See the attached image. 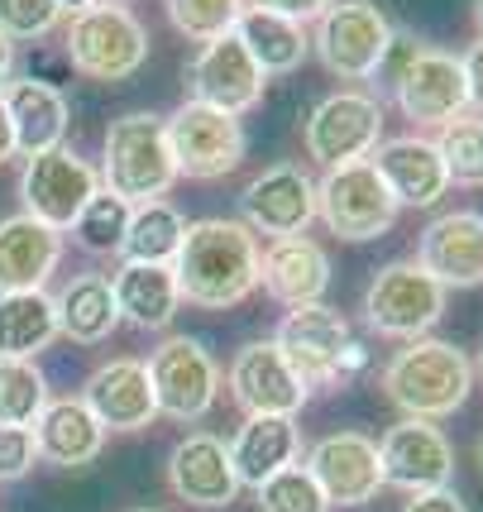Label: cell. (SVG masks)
<instances>
[{"mask_svg":"<svg viewBox=\"0 0 483 512\" xmlns=\"http://www.w3.org/2000/svg\"><path fill=\"white\" fill-rule=\"evenodd\" d=\"M364 369H369V350H364L359 340H350V345L340 350V364H335V388H340V383H354Z\"/></svg>","mask_w":483,"mask_h":512,"instance_id":"43","label":"cell"},{"mask_svg":"<svg viewBox=\"0 0 483 512\" xmlns=\"http://www.w3.org/2000/svg\"><path fill=\"white\" fill-rule=\"evenodd\" d=\"M34 465H39L34 431H29V426H0V484L24 479Z\"/></svg>","mask_w":483,"mask_h":512,"instance_id":"39","label":"cell"},{"mask_svg":"<svg viewBox=\"0 0 483 512\" xmlns=\"http://www.w3.org/2000/svg\"><path fill=\"white\" fill-rule=\"evenodd\" d=\"M168 489L192 508H230L240 498V474L230 465V446L211 431H187L168 455Z\"/></svg>","mask_w":483,"mask_h":512,"instance_id":"19","label":"cell"},{"mask_svg":"<svg viewBox=\"0 0 483 512\" xmlns=\"http://www.w3.org/2000/svg\"><path fill=\"white\" fill-rule=\"evenodd\" d=\"M397 211L402 206L393 201L388 182L378 178V168L369 158L326 168L321 182H316V216L326 221V230L335 240H350V245L383 240L393 230Z\"/></svg>","mask_w":483,"mask_h":512,"instance_id":"7","label":"cell"},{"mask_svg":"<svg viewBox=\"0 0 483 512\" xmlns=\"http://www.w3.org/2000/svg\"><path fill=\"white\" fill-rule=\"evenodd\" d=\"M378 465H383V489H402L407 498L431 489H450V479H455V446H450V436L436 422L402 417L397 426L383 431Z\"/></svg>","mask_w":483,"mask_h":512,"instance_id":"13","label":"cell"},{"mask_svg":"<svg viewBox=\"0 0 483 512\" xmlns=\"http://www.w3.org/2000/svg\"><path fill=\"white\" fill-rule=\"evenodd\" d=\"M307 474L330 508H364L383 493L378 441L364 431H330L307 450Z\"/></svg>","mask_w":483,"mask_h":512,"instance_id":"16","label":"cell"},{"mask_svg":"<svg viewBox=\"0 0 483 512\" xmlns=\"http://www.w3.org/2000/svg\"><path fill=\"white\" fill-rule=\"evenodd\" d=\"M445 297L450 292L417 259H393L364 288V321H369V331L407 345V340L436 331V321L445 316Z\"/></svg>","mask_w":483,"mask_h":512,"instance_id":"8","label":"cell"},{"mask_svg":"<svg viewBox=\"0 0 483 512\" xmlns=\"http://www.w3.org/2000/svg\"><path fill=\"white\" fill-rule=\"evenodd\" d=\"M474 24H479V39H483V0H474Z\"/></svg>","mask_w":483,"mask_h":512,"instance_id":"47","label":"cell"},{"mask_svg":"<svg viewBox=\"0 0 483 512\" xmlns=\"http://www.w3.org/2000/svg\"><path fill=\"white\" fill-rule=\"evenodd\" d=\"M225 383H230V398L244 407V417H297L311 398V388L292 374V364L273 340L240 345Z\"/></svg>","mask_w":483,"mask_h":512,"instance_id":"17","label":"cell"},{"mask_svg":"<svg viewBox=\"0 0 483 512\" xmlns=\"http://www.w3.org/2000/svg\"><path fill=\"white\" fill-rule=\"evenodd\" d=\"M235 39H240L244 53L259 63L264 77H287V72H297L311 53L307 24L283 20V15H268V10H259V5H244L240 10Z\"/></svg>","mask_w":483,"mask_h":512,"instance_id":"29","label":"cell"},{"mask_svg":"<svg viewBox=\"0 0 483 512\" xmlns=\"http://www.w3.org/2000/svg\"><path fill=\"white\" fill-rule=\"evenodd\" d=\"M474 379H483V345H479V359H474Z\"/></svg>","mask_w":483,"mask_h":512,"instance_id":"48","label":"cell"},{"mask_svg":"<svg viewBox=\"0 0 483 512\" xmlns=\"http://www.w3.org/2000/svg\"><path fill=\"white\" fill-rule=\"evenodd\" d=\"M29 431H34L39 460L58 469H87L106 450V426L91 417L82 398H48V407Z\"/></svg>","mask_w":483,"mask_h":512,"instance_id":"25","label":"cell"},{"mask_svg":"<svg viewBox=\"0 0 483 512\" xmlns=\"http://www.w3.org/2000/svg\"><path fill=\"white\" fill-rule=\"evenodd\" d=\"M48 407V379L34 359H0V426H34Z\"/></svg>","mask_w":483,"mask_h":512,"instance_id":"34","label":"cell"},{"mask_svg":"<svg viewBox=\"0 0 483 512\" xmlns=\"http://www.w3.org/2000/svg\"><path fill=\"white\" fill-rule=\"evenodd\" d=\"M259 512H330L326 493L316 489V479L307 474V465H287L273 479H264L259 489Z\"/></svg>","mask_w":483,"mask_h":512,"instance_id":"37","label":"cell"},{"mask_svg":"<svg viewBox=\"0 0 483 512\" xmlns=\"http://www.w3.org/2000/svg\"><path fill=\"white\" fill-rule=\"evenodd\" d=\"M134 512H154V508H134Z\"/></svg>","mask_w":483,"mask_h":512,"instance_id":"51","label":"cell"},{"mask_svg":"<svg viewBox=\"0 0 483 512\" xmlns=\"http://www.w3.org/2000/svg\"><path fill=\"white\" fill-rule=\"evenodd\" d=\"M15 82V44L0 34V96H5V87Z\"/></svg>","mask_w":483,"mask_h":512,"instance_id":"45","label":"cell"},{"mask_svg":"<svg viewBox=\"0 0 483 512\" xmlns=\"http://www.w3.org/2000/svg\"><path fill=\"white\" fill-rule=\"evenodd\" d=\"M440 163L450 173V187H483V115L464 111L436 130Z\"/></svg>","mask_w":483,"mask_h":512,"instance_id":"33","label":"cell"},{"mask_svg":"<svg viewBox=\"0 0 483 512\" xmlns=\"http://www.w3.org/2000/svg\"><path fill=\"white\" fill-rule=\"evenodd\" d=\"M5 111H10V125H15V149L24 158L48 154L67 139V96L53 82H39V77H15L5 87Z\"/></svg>","mask_w":483,"mask_h":512,"instance_id":"27","label":"cell"},{"mask_svg":"<svg viewBox=\"0 0 483 512\" xmlns=\"http://www.w3.org/2000/svg\"><path fill=\"white\" fill-rule=\"evenodd\" d=\"M240 211L254 235H268V240L307 235V225L316 221V178L302 163H273L244 182Z\"/></svg>","mask_w":483,"mask_h":512,"instance_id":"15","label":"cell"},{"mask_svg":"<svg viewBox=\"0 0 483 512\" xmlns=\"http://www.w3.org/2000/svg\"><path fill=\"white\" fill-rule=\"evenodd\" d=\"M369 163L378 168V178L388 182L397 206L412 211H431L445 192H450V173L440 163L436 139L426 134H397V139H378V149L369 154Z\"/></svg>","mask_w":483,"mask_h":512,"instance_id":"20","label":"cell"},{"mask_svg":"<svg viewBox=\"0 0 483 512\" xmlns=\"http://www.w3.org/2000/svg\"><path fill=\"white\" fill-rule=\"evenodd\" d=\"M402 512H469V503L455 489H431V493H412L402 503Z\"/></svg>","mask_w":483,"mask_h":512,"instance_id":"42","label":"cell"},{"mask_svg":"<svg viewBox=\"0 0 483 512\" xmlns=\"http://www.w3.org/2000/svg\"><path fill=\"white\" fill-rule=\"evenodd\" d=\"M82 402L106 431H125V436L154 426L158 417L144 359H106L101 369H91V379L82 383Z\"/></svg>","mask_w":483,"mask_h":512,"instance_id":"22","label":"cell"},{"mask_svg":"<svg viewBox=\"0 0 483 512\" xmlns=\"http://www.w3.org/2000/svg\"><path fill=\"white\" fill-rule=\"evenodd\" d=\"M163 5H168L173 29L192 44H211V39L235 34V20L244 10V0H163Z\"/></svg>","mask_w":483,"mask_h":512,"instance_id":"36","label":"cell"},{"mask_svg":"<svg viewBox=\"0 0 483 512\" xmlns=\"http://www.w3.org/2000/svg\"><path fill=\"white\" fill-rule=\"evenodd\" d=\"M163 125H168V149H173L177 178L216 182L244 163L249 134H244L235 115L211 111L201 101H182L173 115H163Z\"/></svg>","mask_w":483,"mask_h":512,"instance_id":"9","label":"cell"},{"mask_svg":"<svg viewBox=\"0 0 483 512\" xmlns=\"http://www.w3.org/2000/svg\"><path fill=\"white\" fill-rule=\"evenodd\" d=\"M383 139V101L359 87L330 91L326 101H316V111L302 125V149L321 168H340L354 158H369Z\"/></svg>","mask_w":483,"mask_h":512,"instance_id":"10","label":"cell"},{"mask_svg":"<svg viewBox=\"0 0 483 512\" xmlns=\"http://www.w3.org/2000/svg\"><path fill=\"white\" fill-rule=\"evenodd\" d=\"M187 235V216L173 201H144L130 206V225H125V245H120V264H173Z\"/></svg>","mask_w":483,"mask_h":512,"instance_id":"32","label":"cell"},{"mask_svg":"<svg viewBox=\"0 0 483 512\" xmlns=\"http://www.w3.org/2000/svg\"><path fill=\"white\" fill-rule=\"evenodd\" d=\"M58 340V307L39 292H0V359H34Z\"/></svg>","mask_w":483,"mask_h":512,"instance_id":"31","label":"cell"},{"mask_svg":"<svg viewBox=\"0 0 483 512\" xmlns=\"http://www.w3.org/2000/svg\"><path fill=\"white\" fill-rule=\"evenodd\" d=\"M63 20V10L53 0H0V34L10 44H24V39H44L53 34Z\"/></svg>","mask_w":483,"mask_h":512,"instance_id":"38","label":"cell"},{"mask_svg":"<svg viewBox=\"0 0 483 512\" xmlns=\"http://www.w3.org/2000/svg\"><path fill=\"white\" fill-rule=\"evenodd\" d=\"M110 292H115L120 321H130L139 331H168L173 316L182 312L173 264H120L110 273Z\"/></svg>","mask_w":483,"mask_h":512,"instance_id":"26","label":"cell"},{"mask_svg":"<svg viewBox=\"0 0 483 512\" xmlns=\"http://www.w3.org/2000/svg\"><path fill=\"white\" fill-rule=\"evenodd\" d=\"M460 67H464V91H469V111L483 115V39L460 53Z\"/></svg>","mask_w":483,"mask_h":512,"instance_id":"41","label":"cell"},{"mask_svg":"<svg viewBox=\"0 0 483 512\" xmlns=\"http://www.w3.org/2000/svg\"><path fill=\"white\" fill-rule=\"evenodd\" d=\"M15 154H20V149H15V125H10V111H5V101H0V163H10Z\"/></svg>","mask_w":483,"mask_h":512,"instance_id":"44","label":"cell"},{"mask_svg":"<svg viewBox=\"0 0 483 512\" xmlns=\"http://www.w3.org/2000/svg\"><path fill=\"white\" fill-rule=\"evenodd\" d=\"M53 5L63 10L67 20H72V15H82V10H91V5H101V0H53Z\"/></svg>","mask_w":483,"mask_h":512,"instance_id":"46","label":"cell"},{"mask_svg":"<svg viewBox=\"0 0 483 512\" xmlns=\"http://www.w3.org/2000/svg\"><path fill=\"white\" fill-rule=\"evenodd\" d=\"M115 5H134V0H115Z\"/></svg>","mask_w":483,"mask_h":512,"instance_id":"50","label":"cell"},{"mask_svg":"<svg viewBox=\"0 0 483 512\" xmlns=\"http://www.w3.org/2000/svg\"><path fill=\"white\" fill-rule=\"evenodd\" d=\"M402 58L388 72V87H393V101L402 120H412L417 130H440L450 125L455 115L469 111V91H464V67L455 53L445 48H426L402 39Z\"/></svg>","mask_w":483,"mask_h":512,"instance_id":"6","label":"cell"},{"mask_svg":"<svg viewBox=\"0 0 483 512\" xmlns=\"http://www.w3.org/2000/svg\"><path fill=\"white\" fill-rule=\"evenodd\" d=\"M297 455H302L297 417H244V426L230 441V465L249 489H259L278 469L297 465Z\"/></svg>","mask_w":483,"mask_h":512,"instance_id":"28","label":"cell"},{"mask_svg":"<svg viewBox=\"0 0 483 512\" xmlns=\"http://www.w3.org/2000/svg\"><path fill=\"white\" fill-rule=\"evenodd\" d=\"M397 29L393 20L378 10L374 0H335L326 15L316 20L311 48L330 77L340 82H369L383 72L388 53H393Z\"/></svg>","mask_w":483,"mask_h":512,"instance_id":"5","label":"cell"},{"mask_svg":"<svg viewBox=\"0 0 483 512\" xmlns=\"http://www.w3.org/2000/svg\"><path fill=\"white\" fill-rule=\"evenodd\" d=\"M330 254L311 235H287V240H268V249L259 254V288L292 307H311V302H326L330 292Z\"/></svg>","mask_w":483,"mask_h":512,"instance_id":"23","label":"cell"},{"mask_svg":"<svg viewBox=\"0 0 483 512\" xmlns=\"http://www.w3.org/2000/svg\"><path fill=\"white\" fill-rule=\"evenodd\" d=\"M417 264L440 288H479L483 283V211H445L421 230Z\"/></svg>","mask_w":483,"mask_h":512,"instance_id":"21","label":"cell"},{"mask_svg":"<svg viewBox=\"0 0 483 512\" xmlns=\"http://www.w3.org/2000/svg\"><path fill=\"white\" fill-rule=\"evenodd\" d=\"M149 383H154L158 417L192 426L201 422L220 398V369L216 359L206 355V345L192 335H168L154 355L144 359Z\"/></svg>","mask_w":483,"mask_h":512,"instance_id":"11","label":"cell"},{"mask_svg":"<svg viewBox=\"0 0 483 512\" xmlns=\"http://www.w3.org/2000/svg\"><path fill=\"white\" fill-rule=\"evenodd\" d=\"M101 192V173L91 168L87 158L77 149H48V154L24 158V173H20V201H24V216L44 221L48 230L67 235L72 221L82 216V206Z\"/></svg>","mask_w":483,"mask_h":512,"instance_id":"12","label":"cell"},{"mask_svg":"<svg viewBox=\"0 0 483 512\" xmlns=\"http://www.w3.org/2000/svg\"><path fill=\"white\" fill-rule=\"evenodd\" d=\"M67 63L91 82H130L149 63V29L139 24L130 5L101 0L67 20Z\"/></svg>","mask_w":483,"mask_h":512,"instance_id":"4","label":"cell"},{"mask_svg":"<svg viewBox=\"0 0 483 512\" xmlns=\"http://www.w3.org/2000/svg\"><path fill=\"white\" fill-rule=\"evenodd\" d=\"M474 460H479V469H483V436H479V446H474Z\"/></svg>","mask_w":483,"mask_h":512,"instance_id":"49","label":"cell"},{"mask_svg":"<svg viewBox=\"0 0 483 512\" xmlns=\"http://www.w3.org/2000/svg\"><path fill=\"white\" fill-rule=\"evenodd\" d=\"M63 264V235L34 216L0 221V292H39Z\"/></svg>","mask_w":483,"mask_h":512,"instance_id":"24","label":"cell"},{"mask_svg":"<svg viewBox=\"0 0 483 512\" xmlns=\"http://www.w3.org/2000/svg\"><path fill=\"white\" fill-rule=\"evenodd\" d=\"M259 235L244 221L230 216H206V221H187L182 249L173 259L182 302L206 307V312H225L240 307L259 292Z\"/></svg>","mask_w":483,"mask_h":512,"instance_id":"1","label":"cell"},{"mask_svg":"<svg viewBox=\"0 0 483 512\" xmlns=\"http://www.w3.org/2000/svg\"><path fill=\"white\" fill-rule=\"evenodd\" d=\"M125 225H130V206L120 197H110L106 187L82 206V216L72 221V245L87 249V254H110L120 259V245H125Z\"/></svg>","mask_w":483,"mask_h":512,"instance_id":"35","label":"cell"},{"mask_svg":"<svg viewBox=\"0 0 483 512\" xmlns=\"http://www.w3.org/2000/svg\"><path fill=\"white\" fill-rule=\"evenodd\" d=\"M101 187L125 206L144 201H168L177 187V163L168 149V125L154 111H130L110 120L106 130V158H101Z\"/></svg>","mask_w":483,"mask_h":512,"instance_id":"3","label":"cell"},{"mask_svg":"<svg viewBox=\"0 0 483 512\" xmlns=\"http://www.w3.org/2000/svg\"><path fill=\"white\" fill-rule=\"evenodd\" d=\"M244 5H259V10H268V15L311 24V20H321V15H326V5H335V0H244Z\"/></svg>","mask_w":483,"mask_h":512,"instance_id":"40","label":"cell"},{"mask_svg":"<svg viewBox=\"0 0 483 512\" xmlns=\"http://www.w3.org/2000/svg\"><path fill=\"white\" fill-rule=\"evenodd\" d=\"M350 321L326 307V302H311V307H292L273 331V345L283 350V359L292 364V374L307 383V388H335V364L340 350L350 345Z\"/></svg>","mask_w":483,"mask_h":512,"instance_id":"18","label":"cell"},{"mask_svg":"<svg viewBox=\"0 0 483 512\" xmlns=\"http://www.w3.org/2000/svg\"><path fill=\"white\" fill-rule=\"evenodd\" d=\"M53 307H58V335L77 340V345H101L120 326V307H115V292H110L106 273L67 278L58 288V297H53Z\"/></svg>","mask_w":483,"mask_h":512,"instance_id":"30","label":"cell"},{"mask_svg":"<svg viewBox=\"0 0 483 512\" xmlns=\"http://www.w3.org/2000/svg\"><path fill=\"white\" fill-rule=\"evenodd\" d=\"M264 87H268V77L244 53V44L235 34L201 44L197 58L187 63V101H201V106L235 115V120L264 101Z\"/></svg>","mask_w":483,"mask_h":512,"instance_id":"14","label":"cell"},{"mask_svg":"<svg viewBox=\"0 0 483 512\" xmlns=\"http://www.w3.org/2000/svg\"><path fill=\"white\" fill-rule=\"evenodd\" d=\"M383 398L393 402L402 417H417V422H440V417H455L469 388H474V364L460 345L436 340V335H421L407 340L388 364H383Z\"/></svg>","mask_w":483,"mask_h":512,"instance_id":"2","label":"cell"}]
</instances>
